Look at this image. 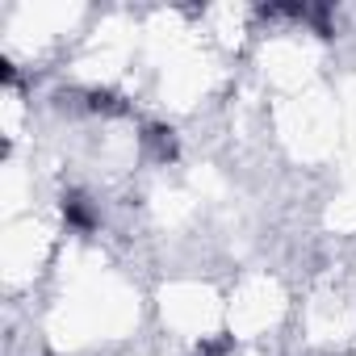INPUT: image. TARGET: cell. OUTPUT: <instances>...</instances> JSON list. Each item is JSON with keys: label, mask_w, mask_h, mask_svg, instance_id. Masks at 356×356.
Masks as SVG:
<instances>
[{"label": "cell", "mask_w": 356, "mask_h": 356, "mask_svg": "<svg viewBox=\"0 0 356 356\" xmlns=\"http://www.w3.org/2000/svg\"><path fill=\"white\" fill-rule=\"evenodd\" d=\"M63 222L72 227V231H80V235H92L97 231V210H92V202L84 197V193H67L63 197Z\"/></svg>", "instance_id": "cell-1"}, {"label": "cell", "mask_w": 356, "mask_h": 356, "mask_svg": "<svg viewBox=\"0 0 356 356\" xmlns=\"http://www.w3.org/2000/svg\"><path fill=\"white\" fill-rule=\"evenodd\" d=\"M143 138H147V147L155 151V159H159V163L176 159V134H172L168 126H151V130H147Z\"/></svg>", "instance_id": "cell-2"}, {"label": "cell", "mask_w": 356, "mask_h": 356, "mask_svg": "<svg viewBox=\"0 0 356 356\" xmlns=\"http://www.w3.org/2000/svg\"><path fill=\"white\" fill-rule=\"evenodd\" d=\"M231 348H235L231 335H214V339H202L193 356H231Z\"/></svg>", "instance_id": "cell-3"}, {"label": "cell", "mask_w": 356, "mask_h": 356, "mask_svg": "<svg viewBox=\"0 0 356 356\" xmlns=\"http://www.w3.org/2000/svg\"><path fill=\"white\" fill-rule=\"evenodd\" d=\"M92 109H105V113H122L126 105H122L113 92H92Z\"/></svg>", "instance_id": "cell-4"}]
</instances>
